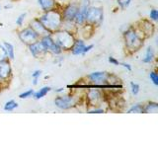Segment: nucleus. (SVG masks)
<instances>
[{
	"label": "nucleus",
	"mask_w": 158,
	"mask_h": 148,
	"mask_svg": "<svg viewBox=\"0 0 158 148\" xmlns=\"http://www.w3.org/2000/svg\"><path fill=\"white\" fill-rule=\"evenodd\" d=\"M39 20L44 26V28L48 30L51 33L58 31L63 22V19L60 13L56 11L54 9L47 11L43 16H41V18H39Z\"/></svg>",
	"instance_id": "nucleus-1"
},
{
	"label": "nucleus",
	"mask_w": 158,
	"mask_h": 148,
	"mask_svg": "<svg viewBox=\"0 0 158 148\" xmlns=\"http://www.w3.org/2000/svg\"><path fill=\"white\" fill-rule=\"evenodd\" d=\"M123 38H125L126 47L130 51H137L142 46V38L139 36L133 28H128L127 31L123 33Z\"/></svg>",
	"instance_id": "nucleus-2"
},
{
	"label": "nucleus",
	"mask_w": 158,
	"mask_h": 148,
	"mask_svg": "<svg viewBox=\"0 0 158 148\" xmlns=\"http://www.w3.org/2000/svg\"><path fill=\"white\" fill-rule=\"evenodd\" d=\"M54 42H56L60 48L64 49V51H67V49H70L71 47L73 46L74 42H75V39H74V37L72 35L69 33V32H66V31H61V32H57L56 33L54 32Z\"/></svg>",
	"instance_id": "nucleus-3"
},
{
	"label": "nucleus",
	"mask_w": 158,
	"mask_h": 148,
	"mask_svg": "<svg viewBox=\"0 0 158 148\" xmlns=\"http://www.w3.org/2000/svg\"><path fill=\"white\" fill-rule=\"evenodd\" d=\"M110 77V75L107 72H103V71H97V72H93L91 74H89L87 78H89L91 80V82L95 83V86H92L93 88H113L116 87L118 88V86L115 85H107L108 79Z\"/></svg>",
	"instance_id": "nucleus-4"
},
{
	"label": "nucleus",
	"mask_w": 158,
	"mask_h": 148,
	"mask_svg": "<svg viewBox=\"0 0 158 148\" xmlns=\"http://www.w3.org/2000/svg\"><path fill=\"white\" fill-rule=\"evenodd\" d=\"M104 18L103 9L99 7H89L87 15H86V22L92 25H99Z\"/></svg>",
	"instance_id": "nucleus-5"
},
{
	"label": "nucleus",
	"mask_w": 158,
	"mask_h": 148,
	"mask_svg": "<svg viewBox=\"0 0 158 148\" xmlns=\"http://www.w3.org/2000/svg\"><path fill=\"white\" fill-rule=\"evenodd\" d=\"M39 38H40L39 35L35 32L31 27L24 29L19 33V39H21L24 43L28 44V46L39 41Z\"/></svg>",
	"instance_id": "nucleus-6"
},
{
	"label": "nucleus",
	"mask_w": 158,
	"mask_h": 148,
	"mask_svg": "<svg viewBox=\"0 0 158 148\" xmlns=\"http://www.w3.org/2000/svg\"><path fill=\"white\" fill-rule=\"evenodd\" d=\"M41 42L43 43V46L46 47V49L48 51H51L54 54H59L61 53L62 49L60 48V47L54 42V39H52V35H48V36H44L42 37Z\"/></svg>",
	"instance_id": "nucleus-7"
},
{
	"label": "nucleus",
	"mask_w": 158,
	"mask_h": 148,
	"mask_svg": "<svg viewBox=\"0 0 158 148\" xmlns=\"http://www.w3.org/2000/svg\"><path fill=\"white\" fill-rule=\"evenodd\" d=\"M76 101L72 96H58L54 99V105L61 110H67L75 106Z\"/></svg>",
	"instance_id": "nucleus-8"
},
{
	"label": "nucleus",
	"mask_w": 158,
	"mask_h": 148,
	"mask_svg": "<svg viewBox=\"0 0 158 148\" xmlns=\"http://www.w3.org/2000/svg\"><path fill=\"white\" fill-rule=\"evenodd\" d=\"M89 7H90L89 0H82V3L79 6L78 12L73 20V22H75L76 25H83L84 23H86V15Z\"/></svg>",
	"instance_id": "nucleus-9"
},
{
	"label": "nucleus",
	"mask_w": 158,
	"mask_h": 148,
	"mask_svg": "<svg viewBox=\"0 0 158 148\" xmlns=\"http://www.w3.org/2000/svg\"><path fill=\"white\" fill-rule=\"evenodd\" d=\"M79 6L76 4H69L65 9L63 10L62 13V19L63 21L66 22H73L74 18H75L76 14L78 12Z\"/></svg>",
	"instance_id": "nucleus-10"
},
{
	"label": "nucleus",
	"mask_w": 158,
	"mask_h": 148,
	"mask_svg": "<svg viewBox=\"0 0 158 148\" xmlns=\"http://www.w3.org/2000/svg\"><path fill=\"white\" fill-rule=\"evenodd\" d=\"M29 48L31 53L33 54V56L37 58L41 57L42 56H44V54H46L48 52L46 47L43 46L42 42H40V41H37L36 43H34L32 44H29Z\"/></svg>",
	"instance_id": "nucleus-11"
},
{
	"label": "nucleus",
	"mask_w": 158,
	"mask_h": 148,
	"mask_svg": "<svg viewBox=\"0 0 158 148\" xmlns=\"http://www.w3.org/2000/svg\"><path fill=\"white\" fill-rule=\"evenodd\" d=\"M31 28L36 32L39 37H44V36H48V35H51L52 33L44 28V25L41 23L39 19H34L32 23H31Z\"/></svg>",
	"instance_id": "nucleus-12"
},
{
	"label": "nucleus",
	"mask_w": 158,
	"mask_h": 148,
	"mask_svg": "<svg viewBox=\"0 0 158 148\" xmlns=\"http://www.w3.org/2000/svg\"><path fill=\"white\" fill-rule=\"evenodd\" d=\"M11 73H12V69L7 59L0 61V79L1 80H6V79L10 77Z\"/></svg>",
	"instance_id": "nucleus-13"
},
{
	"label": "nucleus",
	"mask_w": 158,
	"mask_h": 148,
	"mask_svg": "<svg viewBox=\"0 0 158 148\" xmlns=\"http://www.w3.org/2000/svg\"><path fill=\"white\" fill-rule=\"evenodd\" d=\"M87 98H88V101L90 102L93 106H96L102 101V94L100 91L97 90V89H92V90L88 92Z\"/></svg>",
	"instance_id": "nucleus-14"
},
{
	"label": "nucleus",
	"mask_w": 158,
	"mask_h": 148,
	"mask_svg": "<svg viewBox=\"0 0 158 148\" xmlns=\"http://www.w3.org/2000/svg\"><path fill=\"white\" fill-rule=\"evenodd\" d=\"M84 47H85V43H84L83 41L81 39H78V41H75L73 43V46L71 47V53L73 56H82L83 54V51Z\"/></svg>",
	"instance_id": "nucleus-15"
},
{
	"label": "nucleus",
	"mask_w": 158,
	"mask_h": 148,
	"mask_svg": "<svg viewBox=\"0 0 158 148\" xmlns=\"http://www.w3.org/2000/svg\"><path fill=\"white\" fill-rule=\"evenodd\" d=\"M38 2L44 12L52 10L56 6V0H38Z\"/></svg>",
	"instance_id": "nucleus-16"
},
{
	"label": "nucleus",
	"mask_w": 158,
	"mask_h": 148,
	"mask_svg": "<svg viewBox=\"0 0 158 148\" xmlns=\"http://www.w3.org/2000/svg\"><path fill=\"white\" fill-rule=\"evenodd\" d=\"M52 90V88L51 87H48V86H44V87H43V88H41L40 90L38 91V92H36V93H34L33 94V96H34V98L36 99V100H39V99H42V98H44V96L47 95V94Z\"/></svg>",
	"instance_id": "nucleus-17"
},
{
	"label": "nucleus",
	"mask_w": 158,
	"mask_h": 148,
	"mask_svg": "<svg viewBox=\"0 0 158 148\" xmlns=\"http://www.w3.org/2000/svg\"><path fill=\"white\" fill-rule=\"evenodd\" d=\"M3 47L5 48V51H6L7 57H9L10 59H14V57H15L14 47L10 43H8V42H4L3 43Z\"/></svg>",
	"instance_id": "nucleus-18"
},
{
	"label": "nucleus",
	"mask_w": 158,
	"mask_h": 148,
	"mask_svg": "<svg viewBox=\"0 0 158 148\" xmlns=\"http://www.w3.org/2000/svg\"><path fill=\"white\" fill-rule=\"evenodd\" d=\"M153 59H154V51H153V48L151 47H147V49H146L145 56H144V58L142 59V62L150 63V62L153 61Z\"/></svg>",
	"instance_id": "nucleus-19"
},
{
	"label": "nucleus",
	"mask_w": 158,
	"mask_h": 148,
	"mask_svg": "<svg viewBox=\"0 0 158 148\" xmlns=\"http://www.w3.org/2000/svg\"><path fill=\"white\" fill-rule=\"evenodd\" d=\"M158 109V105L155 102L148 103L145 107H143V112L144 113H156Z\"/></svg>",
	"instance_id": "nucleus-20"
},
{
	"label": "nucleus",
	"mask_w": 158,
	"mask_h": 148,
	"mask_svg": "<svg viewBox=\"0 0 158 148\" xmlns=\"http://www.w3.org/2000/svg\"><path fill=\"white\" fill-rule=\"evenodd\" d=\"M18 107V104L15 102L14 100H10L8 101L6 104H5V106H4V110L5 111H8V112H11L13 110H15Z\"/></svg>",
	"instance_id": "nucleus-21"
},
{
	"label": "nucleus",
	"mask_w": 158,
	"mask_h": 148,
	"mask_svg": "<svg viewBox=\"0 0 158 148\" xmlns=\"http://www.w3.org/2000/svg\"><path fill=\"white\" fill-rule=\"evenodd\" d=\"M127 113H143V106L140 105V104H136V105L132 106L130 110L127 111Z\"/></svg>",
	"instance_id": "nucleus-22"
},
{
	"label": "nucleus",
	"mask_w": 158,
	"mask_h": 148,
	"mask_svg": "<svg viewBox=\"0 0 158 148\" xmlns=\"http://www.w3.org/2000/svg\"><path fill=\"white\" fill-rule=\"evenodd\" d=\"M118 5L120 6L122 9H126L130 6V4L131 2V0H117Z\"/></svg>",
	"instance_id": "nucleus-23"
},
{
	"label": "nucleus",
	"mask_w": 158,
	"mask_h": 148,
	"mask_svg": "<svg viewBox=\"0 0 158 148\" xmlns=\"http://www.w3.org/2000/svg\"><path fill=\"white\" fill-rule=\"evenodd\" d=\"M41 74H42L41 70H36V71H34V73L32 74L33 84H34V85H37V84H38V79H39L40 76H41Z\"/></svg>",
	"instance_id": "nucleus-24"
},
{
	"label": "nucleus",
	"mask_w": 158,
	"mask_h": 148,
	"mask_svg": "<svg viewBox=\"0 0 158 148\" xmlns=\"http://www.w3.org/2000/svg\"><path fill=\"white\" fill-rule=\"evenodd\" d=\"M33 94H34V91L32 90H28V91H25L23 93H21L19 95V98L20 99H27V98H30V97H32L33 96Z\"/></svg>",
	"instance_id": "nucleus-25"
},
{
	"label": "nucleus",
	"mask_w": 158,
	"mask_h": 148,
	"mask_svg": "<svg viewBox=\"0 0 158 148\" xmlns=\"http://www.w3.org/2000/svg\"><path fill=\"white\" fill-rule=\"evenodd\" d=\"M131 93L133 95H137L138 92H139V85L135 82L131 83Z\"/></svg>",
	"instance_id": "nucleus-26"
},
{
	"label": "nucleus",
	"mask_w": 158,
	"mask_h": 148,
	"mask_svg": "<svg viewBox=\"0 0 158 148\" xmlns=\"http://www.w3.org/2000/svg\"><path fill=\"white\" fill-rule=\"evenodd\" d=\"M7 53H6V51H5V48L3 46H0V61L2 60H5V59H7Z\"/></svg>",
	"instance_id": "nucleus-27"
},
{
	"label": "nucleus",
	"mask_w": 158,
	"mask_h": 148,
	"mask_svg": "<svg viewBox=\"0 0 158 148\" xmlns=\"http://www.w3.org/2000/svg\"><path fill=\"white\" fill-rule=\"evenodd\" d=\"M149 77H150V79H151V81L153 82V84H154L155 86H157V85H158V76H157L156 72H155V71L150 72Z\"/></svg>",
	"instance_id": "nucleus-28"
},
{
	"label": "nucleus",
	"mask_w": 158,
	"mask_h": 148,
	"mask_svg": "<svg viewBox=\"0 0 158 148\" xmlns=\"http://www.w3.org/2000/svg\"><path fill=\"white\" fill-rule=\"evenodd\" d=\"M149 17L152 21H157L158 20V11L156 9H152L149 13Z\"/></svg>",
	"instance_id": "nucleus-29"
},
{
	"label": "nucleus",
	"mask_w": 158,
	"mask_h": 148,
	"mask_svg": "<svg viewBox=\"0 0 158 148\" xmlns=\"http://www.w3.org/2000/svg\"><path fill=\"white\" fill-rule=\"evenodd\" d=\"M26 13H23V14H21L20 16L17 18V20H16V24L18 25V26H22L23 25V23H24V20H25V17H26Z\"/></svg>",
	"instance_id": "nucleus-30"
},
{
	"label": "nucleus",
	"mask_w": 158,
	"mask_h": 148,
	"mask_svg": "<svg viewBox=\"0 0 158 148\" xmlns=\"http://www.w3.org/2000/svg\"><path fill=\"white\" fill-rule=\"evenodd\" d=\"M108 61L110 62V63H112V64H114V65H118V60H117V59L115 58V57H113V56H110L108 58Z\"/></svg>",
	"instance_id": "nucleus-31"
},
{
	"label": "nucleus",
	"mask_w": 158,
	"mask_h": 148,
	"mask_svg": "<svg viewBox=\"0 0 158 148\" xmlns=\"http://www.w3.org/2000/svg\"><path fill=\"white\" fill-rule=\"evenodd\" d=\"M93 44H89V46H85V47H84V51H83V54H82V56H84V54H85V53H87V52H89V51H91V49L93 48Z\"/></svg>",
	"instance_id": "nucleus-32"
},
{
	"label": "nucleus",
	"mask_w": 158,
	"mask_h": 148,
	"mask_svg": "<svg viewBox=\"0 0 158 148\" xmlns=\"http://www.w3.org/2000/svg\"><path fill=\"white\" fill-rule=\"evenodd\" d=\"M89 113H104V110L102 109H94V110H91L88 112Z\"/></svg>",
	"instance_id": "nucleus-33"
},
{
	"label": "nucleus",
	"mask_w": 158,
	"mask_h": 148,
	"mask_svg": "<svg viewBox=\"0 0 158 148\" xmlns=\"http://www.w3.org/2000/svg\"><path fill=\"white\" fill-rule=\"evenodd\" d=\"M63 91H64V88H58L56 90V92H57V93H60V92H63Z\"/></svg>",
	"instance_id": "nucleus-34"
},
{
	"label": "nucleus",
	"mask_w": 158,
	"mask_h": 148,
	"mask_svg": "<svg viewBox=\"0 0 158 148\" xmlns=\"http://www.w3.org/2000/svg\"><path fill=\"white\" fill-rule=\"evenodd\" d=\"M0 11H1V6H0Z\"/></svg>",
	"instance_id": "nucleus-35"
}]
</instances>
